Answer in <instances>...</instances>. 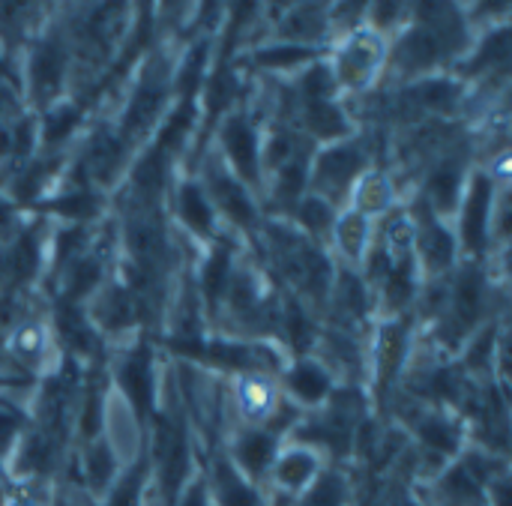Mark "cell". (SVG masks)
Here are the masks:
<instances>
[{
	"instance_id": "cell-1",
	"label": "cell",
	"mask_w": 512,
	"mask_h": 506,
	"mask_svg": "<svg viewBox=\"0 0 512 506\" xmlns=\"http://www.w3.org/2000/svg\"><path fill=\"white\" fill-rule=\"evenodd\" d=\"M363 150L357 144H345V147H333L327 153H321L318 159V171H315V183L324 195H342L351 180L360 174L363 168Z\"/></svg>"
},
{
	"instance_id": "cell-2",
	"label": "cell",
	"mask_w": 512,
	"mask_h": 506,
	"mask_svg": "<svg viewBox=\"0 0 512 506\" xmlns=\"http://www.w3.org/2000/svg\"><path fill=\"white\" fill-rule=\"evenodd\" d=\"M489 207H492V183L480 174L471 183V192L462 207V240L465 249L480 252L489 234Z\"/></svg>"
},
{
	"instance_id": "cell-3",
	"label": "cell",
	"mask_w": 512,
	"mask_h": 506,
	"mask_svg": "<svg viewBox=\"0 0 512 506\" xmlns=\"http://www.w3.org/2000/svg\"><path fill=\"white\" fill-rule=\"evenodd\" d=\"M273 456H276V438L270 432H246L234 444V462H237L234 468L246 480H261L273 468Z\"/></svg>"
},
{
	"instance_id": "cell-4",
	"label": "cell",
	"mask_w": 512,
	"mask_h": 506,
	"mask_svg": "<svg viewBox=\"0 0 512 506\" xmlns=\"http://www.w3.org/2000/svg\"><path fill=\"white\" fill-rule=\"evenodd\" d=\"M273 477L285 492H306L321 477V462L312 450H291L273 465Z\"/></svg>"
},
{
	"instance_id": "cell-5",
	"label": "cell",
	"mask_w": 512,
	"mask_h": 506,
	"mask_svg": "<svg viewBox=\"0 0 512 506\" xmlns=\"http://www.w3.org/2000/svg\"><path fill=\"white\" fill-rule=\"evenodd\" d=\"M222 141H225V150H228L234 168L240 171V177L243 180H255L258 177V150H255L252 126L243 117H234L222 129Z\"/></svg>"
},
{
	"instance_id": "cell-6",
	"label": "cell",
	"mask_w": 512,
	"mask_h": 506,
	"mask_svg": "<svg viewBox=\"0 0 512 506\" xmlns=\"http://www.w3.org/2000/svg\"><path fill=\"white\" fill-rule=\"evenodd\" d=\"M381 60V45L369 36H357L348 42V48L339 57V72L345 84H366Z\"/></svg>"
},
{
	"instance_id": "cell-7",
	"label": "cell",
	"mask_w": 512,
	"mask_h": 506,
	"mask_svg": "<svg viewBox=\"0 0 512 506\" xmlns=\"http://www.w3.org/2000/svg\"><path fill=\"white\" fill-rule=\"evenodd\" d=\"M117 381H120L123 393L129 396V402L135 405V411H138L141 417L150 414V405H153V378H150V366H147L144 354L129 357V360L120 366Z\"/></svg>"
},
{
	"instance_id": "cell-8",
	"label": "cell",
	"mask_w": 512,
	"mask_h": 506,
	"mask_svg": "<svg viewBox=\"0 0 512 506\" xmlns=\"http://www.w3.org/2000/svg\"><path fill=\"white\" fill-rule=\"evenodd\" d=\"M213 480H216L219 506H261V495L255 492V486L231 462H219Z\"/></svg>"
},
{
	"instance_id": "cell-9",
	"label": "cell",
	"mask_w": 512,
	"mask_h": 506,
	"mask_svg": "<svg viewBox=\"0 0 512 506\" xmlns=\"http://www.w3.org/2000/svg\"><path fill=\"white\" fill-rule=\"evenodd\" d=\"M213 192H216L222 210H225L234 222H240V225H252V222H255V207H252L249 192H246V186H243L240 180L228 177L225 171H216V174H213Z\"/></svg>"
},
{
	"instance_id": "cell-10",
	"label": "cell",
	"mask_w": 512,
	"mask_h": 506,
	"mask_svg": "<svg viewBox=\"0 0 512 506\" xmlns=\"http://www.w3.org/2000/svg\"><path fill=\"white\" fill-rule=\"evenodd\" d=\"M177 210H180V219H183L195 234H210V231H213V207H210L207 195L201 192V186L186 183V186L177 192Z\"/></svg>"
},
{
	"instance_id": "cell-11",
	"label": "cell",
	"mask_w": 512,
	"mask_h": 506,
	"mask_svg": "<svg viewBox=\"0 0 512 506\" xmlns=\"http://www.w3.org/2000/svg\"><path fill=\"white\" fill-rule=\"evenodd\" d=\"M288 387H291V393H294L300 402L315 405V402H321V399L327 396L330 381H327V375H324L315 363H300V366H294V372L288 375Z\"/></svg>"
},
{
	"instance_id": "cell-12",
	"label": "cell",
	"mask_w": 512,
	"mask_h": 506,
	"mask_svg": "<svg viewBox=\"0 0 512 506\" xmlns=\"http://www.w3.org/2000/svg\"><path fill=\"white\" fill-rule=\"evenodd\" d=\"M162 87L156 84H144L138 93H135V99H132V108L126 111V132H132V135H138V132H144L150 123H153V117H156V111H159V105H162Z\"/></svg>"
},
{
	"instance_id": "cell-13",
	"label": "cell",
	"mask_w": 512,
	"mask_h": 506,
	"mask_svg": "<svg viewBox=\"0 0 512 506\" xmlns=\"http://www.w3.org/2000/svg\"><path fill=\"white\" fill-rule=\"evenodd\" d=\"M30 75H33V84H36V93L48 96L57 90L60 84V75H63V57L54 45H45L33 54V66H30Z\"/></svg>"
},
{
	"instance_id": "cell-14",
	"label": "cell",
	"mask_w": 512,
	"mask_h": 506,
	"mask_svg": "<svg viewBox=\"0 0 512 506\" xmlns=\"http://www.w3.org/2000/svg\"><path fill=\"white\" fill-rule=\"evenodd\" d=\"M306 120H309V126H312L321 138H339V135L348 129L342 111H339L330 99L306 102Z\"/></svg>"
},
{
	"instance_id": "cell-15",
	"label": "cell",
	"mask_w": 512,
	"mask_h": 506,
	"mask_svg": "<svg viewBox=\"0 0 512 506\" xmlns=\"http://www.w3.org/2000/svg\"><path fill=\"white\" fill-rule=\"evenodd\" d=\"M459 189H462V171L453 162L441 165L435 171V177L429 180V195H432L438 210H450L459 198Z\"/></svg>"
},
{
	"instance_id": "cell-16",
	"label": "cell",
	"mask_w": 512,
	"mask_h": 506,
	"mask_svg": "<svg viewBox=\"0 0 512 506\" xmlns=\"http://www.w3.org/2000/svg\"><path fill=\"white\" fill-rule=\"evenodd\" d=\"M420 249L432 270H444L453 264V237L441 225H426V231L420 237Z\"/></svg>"
},
{
	"instance_id": "cell-17",
	"label": "cell",
	"mask_w": 512,
	"mask_h": 506,
	"mask_svg": "<svg viewBox=\"0 0 512 506\" xmlns=\"http://www.w3.org/2000/svg\"><path fill=\"white\" fill-rule=\"evenodd\" d=\"M120 156H123V144L117 141V138H111V135H99L93 144H90V168L96 171V177H102V180H108L114 171H117V165H120Z\"/></svg>"
},
{
	"instance_id": "cell-18",
	"label": "cell",
	"mask_w": 512,
	"mask_h": 506,
	"mask_svg": "<svg viewBox=\"0 0 512 506\" xmlns=\"http://www.w3.org/2000/svg\"><path fill=\"white\" fill-rule=\"evenodd\" d=\"M84 474H87V483L102 492L108 483H111V474H114V456L105 444H96L90 453H87V462H84Z\"/></svg>"
},
{
	"instance_id": "cell-19",
	"label": "cell",
	"mask_w": 512,
	"mask_h": 506,
	"mask_svg": "<svg viewBox=\"0 0 512 506\" xmlns=\"http://www.w3.org/2000/svg\"><path fill=\"white\" fill-rule=\"evenodd\" d=\"M228 267H231V261H228V252H225V249H219V252L210 255V261H207V267H204V294H207L210 303H216V300L225 294Z\"/></svg>"
},
{
	"instance_id": "cell-20",
	"label": "cell",
	"mask_w": 512,
	"mask_h": 506,
	"mask_svg": "<svg viewBox=\"0 0 512 506\" xmlns=\"http://www.w3.org/2000/svg\"><path fill=\"white\" fill-rule=\"evenodd\" d=\"M303 506H348V495L339 477H318Z\"/></svg>"
},
{
	"instance_id": "cell-21",
	"label": "cell",
	"mask_w": 512,
	"mask_h": 506,
	"mask_svg": "<svg viewBox=\"0 0 512 506\" xmlns=\"http://www.w3.org/2000/svg\"><path fill=\"white\" fill-rule=\"evenodd\" d=\"M60 330H63V339H66L75 351H81V354L93 351V333L87 330V324L78 318L75 309L63 306V312H60Z\"/></svg>"
},
{
	"instance_id": "cell-22",
	"label": "cell",
	"mask_w": 512,
	"mask_h": 506,
	"mask_svg": "<svg viewBox=\"0 0 512 506\" xmlns=\"http://www.w3.org/2000/svg\"><path fill=\"white\" fill-rule=\"evenodd\" d=\"M420 435H423V441H426L429 447H435V450H441V453H456V447H459L456 429H453L447 420H441V417L426 420V423L420 426Z\"/></svg>"
},
{
	"instance_id": "cell-23",
	"label": "cell",
	"mask_w": 512,
	"mask_h": 506,
	"mask_svg": "<svg viewBox=\"0 0 512 506\" xmlns=\"http://www.w3.org/2000/svg\"><path fill=\"white\" fill-rule=\"evenodd\" d=\"M417 96H420V102H423L426 108L450 111V108L456 105L459 90H456V84H450V81H426V84L417 87Z\"/></svg>"
},
{
	"instance_id": "cell-24",
	"label": "cell",
	"mask_w": 512,
	"mask_h": 506,
	"mask_svg": "<svg viewBox=\"0 0 512 506\" xmlns=\"http://www.w3.org/2000/svg\"><path fill=\"white\" fill-rule=\"evenodd\" d=\"M303 180H306V162L297 159V153L279 168V198L282 201H294L303 189Z\"/></svg>"
},
{
	"instance_id": "cell-25",
	"label": "cell",
	"mask_w": 512,
	"mask_h": 506,
	"mask_svg": "<svg viewBox=\"0 0 512 506\" xmlns=\"http://www.w3.org/2000/svg\"><path fill=\"white\" fill-rule=\"evenodd\" d=\"M456 300H459V315H462V321H465V318L471 321V318L480 312V306H483V279L474 276V273H468V276L459 282Z\"/></svg>"
},
{
	"instance_id": "cell-26",
	"label": "cell",
	"mask_w": 512,
	"mask_h": 506,
	"mask_svg": "<svg viewBox=\"0 0 512 506\" xmlns=\"http://www.w3.org/2000/svg\"><path fill=\"white\" fill-rule=\"evenodd\" d=\"M102 321L108 327H126L132 321V300L126 291H111L102 300Z\"/></svg>"
},
{
	"instance_id": "cell-27",
	"label": "cell",
	"mask_w": 512,
	"mask_h": 506,
	"mask_svg": "<svg viewBox=\"0 0 512 506\" xmlns=\"http://www.w3.org/2000/svg\"><path fill=\"white\" fill-rule=\"evenodd\" d=\"M51 210L72 219V222H87V219L96 216V201L90 195H66V198L54 201Z\"/></svg>"
},
{
	"instance_id": "cell-28",
	"label": "cell",
	"mask_w": 512,
	"mask_h": 506,
	"mask_svg": "<svg viewBox=\"0 0 512 506\" xmlns=\"http://www.w3.org/2000/svg\"><path fill=\"white\" fill-rule=\"evenodd\" d=\"M366 222L360 219V216H348V219H342V225H339V240H342V249L351 255V258H360L363 255V249H366Z\"/></svg>"
},
{
	"instance_id": "cell-29",
	"label": "cell",
	"mask_w": 512,
	"mask_h": 506,
	"mask_svg": "<svg viewBox=\"0 0 512 506\" xmlns=\"http://www.w3.org/2000/svg\"><path fill=\"white\" fill-rule=\"evenodd\" d=\"M141 486H144V468H135L132 474H126V480H120V486H114L108 506H141Z\"/></svg>"
},
{
	"instance_id": "cell-30",
	"label": "cell",
	"mask_w": 512,
	"mask_h": 506,
	"mask_svg": "<svg viewBox=\"0 0 512 506\" xmlns=\"http://www.w3.org/2000/svg\"><path fill=\"white\" fill-rule=\"evenodd\" d=\"M510 57V33L507 30H498L480 51V57L471 63V69H486V66H495V63H504Z\"/></svg>"
},
{
	"instance_id": "cell-31",
	"label": "cell",
	"mask_w": 512,
	"mask_h": 506,
	"mask_svg": "<svg viewBox=\"0 0 512 506\" xmlns=\"http://www.w3.org/2000/svg\"><path fill=\"white\" fill-rule=\"evenodd\" d=\"M303 87V96L306 102H315V99H330L333 93V75L327 66H315L312 72H306V78L300 81Z\"/></svg>"
},
{
	"instance_id": "cell-32",
	"label": "cell",
	"mask_w": 512,
	"mask_h": 506,
	"mask_svg": "<svg viewBox=\"0 0 512 506\" xmlns=\"http://www.w3.org/2000/svg\"><path fill=\"white\" fill-rule=\"evenodd\" d=\"M78 123V111L69 105H60L48 120H45V144H54L60 138H66L72 132V126Z\"/></svg>"
},
{
	"instance_id": "cell-33",
	"label": "cell",
	"mask_w": 512,
	"mask_h": 506,
	"mask_svg": "<svg viewBox=\"0 0 512 506\" xmlns=\"http://www.w3.org/2000/svg\"><path fill=\"white\" fill-rule=\"evenodd\" d=\"M300 219H303L315 234H324V231H330L333 210H330V204H327L324 198H312V201H306V204H303Z\"/></svg>"
},
{
	"instance_id": "cell-34",
	"label": "cell",
	"mask_w": 512,
	"mask_h": 506,
	"mask_svg": "<svg viewBox=\"0 0 512 506\" xmlns=\"http://www.w3.org/2000/svg\"><path fill=\"white\" fill-rule=\"evenodd\" d=\"M243 405H246V411H252V414H267V411L273 408V393H270V387L261 384V381H246V384H243Z\"/></svg>"
},
{
	"instance_id": "cell-35",
	"label": "cell",
	"mask_w": 512,
	"mask_h": 506,
	"mask_svg": "<svg viewBox=\"0 0 512 506\" xmlns=\"http://www.w3.org/2000/svg\"><path fill=\"white\" fill-rule=\"evenodd\" d=\"M306 57H312V51H309V48H297V45L270 48V51H261V54H258V60H261L264 66H294V63H300V60H306Z\"/></svg>"
},
{
	"instance_id": "cell-36",
	"label": "cell",
	"mask_w": 512,
	"mask_h": 506,
	"mask_svg": "<svg viewBox=\"0 0 512 506\" xmlns=\"http://www.w3.org/2000/svg\"><path fill=\"white\" fill-rule=\"evenodd\" d=\"M99 282V267L93 261H81L72 273V282H69V297H84L90 288H96Z\"/></svg>"
},
{
	"instance_id": "cell-37",
	"label": "cell",
	"mask_w": 512,
	"mask_h": 506,
	"mask_svg": "<svg viewBox=\"0 0 512 506\" xmlns=\"http://www.w3.org/2000/svg\"><path fill=\"white\" fill-rule=\"evenodd\" d=\"M387 198H390V186H387V180L384 177H369L366 180V186H363V192H360V204L363 207H369V210H381V207H387Z\"/></svg>"
},
{
	"instance_id": "cell-38",
	"label": "cell",
	"mask_w": 512,
	"mask_h": 506,
	"mask_svg": "<svg viewBox=\"0 0 512 506\" xmlns=\"http://www.w3.org/2000/svg\"><path fill=\"white\" fill-rule=\"evenodd\" d=\"M402 330L396 327V330H387V336H384V348H381V369H384V375H390V372H396V363H399V357H402Z\"/></svg>"
},
{
	"instance_id": "cell-39",
	"label": "cell",
	"mask_w": 512,
	"mask_h": 506,
	"mask_svg": "<svg viewBox=\"0 0 512 506\" xmlns=\"http://www.w3.org/2000/svg\"><path fill=\"white\" fill-rule=\"evenodd\" d=\"M33 264H36V249H33L30 240H21V243L12 249V270H15V276H18V279L30 276V273H33Z\"/></svg>"
},
{
	"instance_id": "cell-40",
	"label": "cell",
	"mask_w": 512,
	"mask_h": 506,
	"mask_svg": "<svg viewBox=\"0 0 512 506\" xmlns=\"http://www.w3.org/2000/svg\"><path fill=\"white\" fill-rule=\"evenodd\" d=\"M18 426H21V414L9 405H0V450L15 438Z\"/></svg>"
},
{
	"instance_id": "cell-41",
	"label": "cell",
	"mask_w": 512,
	"mask_h": 506,
	"mask_svg": "<svg viewBox=\"0 0 512 506\" xmlns=\"http://www.w3.org/2000/svg\"><path fill=\"white\" fill-rule=\"evenodd\" d=\"M288 330H291L294 345H306V339H309V324H306L303 315L294 312V309H291V315H288Z\"/></svg>"
},
{
	"instance_id": "cell-42",
	"label": "cell",
	"mask_w": 512,
	"mask_h": 506,
	"mask_svg": "<svg viewBox=\"0 0 512 506\" xmlns=\"http://www.w3.org/2000/svg\"><path fill=\"white\" fill-rule=\"evenodd\" d=\"M372 15H375L381 24H387L390 18H396V15H399V3H375Z\"/></svg>"
},
{
	"instance_id": "cell-43",
	"label": "cell",
	"mask_w": 512,
	"mask_h": 506,
	"mask_svg": "<svg viewBox=\"0 0 512 506\" xmlns=\"http://www.w3.org/2000/svg\"><path fill=\"white\" fill-rule=\"evenodd\" d=\"M18 348L27 351V354H36V351H39V333H36V330H24V333L18 336Z\"/></svg>"
},
{
	"instance_id": "cell-44",
	"label": "cell",
	"mask_w": 512,
	"mask_h": 506,
	"mask_svg": "<svg viewBox=\"0 0 512 506\" xmlns=\"http://www.w3.org/2000/svg\"><path fill=\"white\" fill-rule=\"evenodd\" d=\"M180 506H207V501H204V492H201V489H192V492L183 498V504Z\"/></svg>"
},
{
	"instance_id": "cell-45",
	"label": "cell",
	"mask_w": 512,
	"mask_h": 506,
	"mask_svg": "<svg viewBox=\"0 0 512 506\" xmlns=\"http://www.w3.org/2000/svg\"><path fill=\"white\" fill-rule=\"evenodd\" d=\"M6 506H39V501H33V498H27V495H24V498H12Z\"/></svg>"
},
{
	"instance_id": "cell-46",
	"label": "cell",
	"mask_w": 512,
	"mask_h": 506,
	"mask_svg": "<svg viewBox=\"0 0 512 506\" xmlns=\"http://www.w3.org/2000/svg\"><path fill=\"white\" fill-rule=\"evenodd\" d=\"M0 108H3V96H0Z\"/></svg>"
},
{
	"instance_id": "cell-47",
	"label": "cell",
	"mask_w": 512,
	"mask_h": 506,
	"mask_svg": "<svg viewBox=\"0 0 512 506\" xmlns=\"http://www.w3.org/2000/svg\"><path fill=\"white\" fill-rule=\"evenodd\" d=\"M279 506H288V504H279Z\"/></svg>"
}]
</instances>
